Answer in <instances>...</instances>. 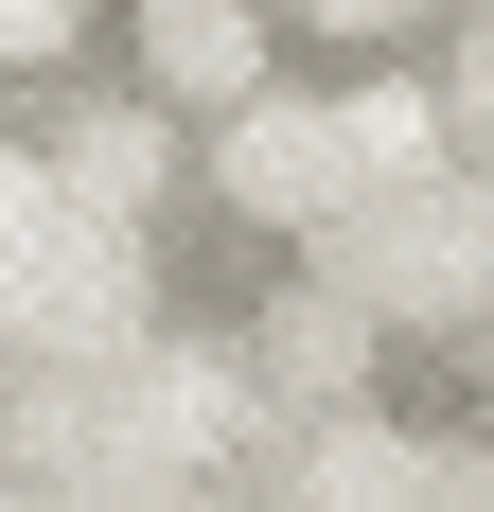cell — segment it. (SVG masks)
Returning a JSON list of instances; mask_svg holds the SVG:
<instances>
[{"label": "cell", "instance_id": "1", "mask_svg": "<svg viewBox=\"0 0 494 512\" xmlns=\"http://www.w3.org/2000/svg\"><path fill=\"white\" fill-rule=\"evenodd\" d=\"M212 195L318 248V230H336V212L371 195V177H353V142H336V89H283V71H265V89L230 106V142H212Z\"/></svg>", "mask_w": 494, "mask_h": 512}, {"label": "cell", "instance_id": "9", "mask_svg": "<svg viewBox=\"0 0 494 512\" xmlns=\"http://www.w3.org/2000/svg\"><path fill=\"white\" fill-rule=\"evenodd\" d=\"M318 36H389V18H459V0H300Z\"/></svg>", "mask_w": 494, "mask_h": 512}, {"label": "cell", "instance_id": "5", "mask_svg": "<svg viewBox=\"0 0 494 512\" xmlns=\"http://www.w3.org/2000/svg\"><path fill=\"white\" fill-rule=\"evenodd\" d=\"M442 142L494 177V0H459V53H442Z\"/></svg>", "mask_w": 494, "mask_h": 512}, {"label": "cell", "instance_id": "2", "mask_svg": "<svg viewBox=\"0 0 494 512\" xmlns=\"http://www.w3.org/2000/svg\"><path fill=\"white\" fill-rule=\"evenodd\" d=\"M142 89L230 124V106L265 89V0H142Z\"/></svg>", "mask_w": 494, "mask_h": 512}, {"label": "cell", "instance_id": "4", "mask_svg": "<svg viewBox=\"0 0 494 512\" xmlns=\"http://www.w3.org/2000/svg\"><path fill=\"white\" fill-rule=\"evenodd\" d=\"M265 318H283V336H265L283 389H353V354H371V301H353V283H300V301H265Z\"/></svg>", "mask_w": 494, "mask_h": 512}, {"label": "cell", "instance_id": "6", "mask_svg": "<svg viewBox=\"0 0 494 512\" xmlns=\"http://www.w3.org/2000/svg\"><path fill=\"white\" fill-rule=\"evenodd\" d=\"M159 195V124H89L71 142V212H142Z\"/></svg>", "mask_w": 494, "mask_h": 512}, {"label": "cell", "instance_id": "3", "mask_svg": "<svg viewBox=\"0 0 494 512\" xmlns=\"http://www.w3.org/2000/svg\"><path fill=\"white\" fill-rule=\"evenodd\" d=\"M336 142H353V177H371V195H406V177H442V89H424V71H353L336 89Z\"/></svg>", "mask_w": 494, "mask_h": 512}, {"label": "cell", "instance_id": "8", "mask_svg": "<svg viewBox=\"0 0 494 512\" xmlns=\"http://www.w3.org/2000/svg\"><path fill=\"white\" fill-rule=\"evenodd\" d=\"M71 18H89V0H0V71H53V53H71Z\"/></svg>", "mask_w": 494, "mask_h": 512}, {"label": "cell", "instance_id": "10", "mask_svg": "<svg viewBox=\"0 0 494 512\" xmlns=\"http://www.w3.org/2000/svg\"><path fill=\"white\" fill-rule=\"evenodd\" d=\"M477 371H494V318H477Z\"/></svg>", "mask_w": 494, "mask_h": 512}, {"label": "cell", "instance_id": "7", "mask_svg": "<svg viewBox=\"0 0 494 512\" xmlns=\"http://www.w3.org/2000/svg\"><path fill=\"white\" fill-rule=\"evenodd\" d=\"M36 230H53V177H18V159H0V318H18V265H36Z\"/></svg>", "mask_w": 494, "mask_h": 512}]
</instances>
